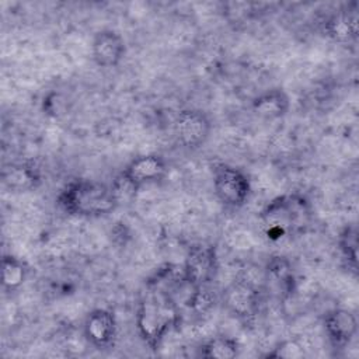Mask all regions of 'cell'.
<instances>
[{
  "label": "cell",
  "mask_w": 359,
  "mask_h": 359,
  "mask_svg": "<svg viewBox=\"0 0 359 359\" xmlns=\"http://www.w3.org/2000/svg\"><path fill=\"white\" fill-rule=\"evenodd\" d=\"M136 328L140 339L150 349H158L165 337L181 321L180 304L164 289L147 285L136 309Z\"/></svg>",
  "instance_id": "1"
},
{
  "label": "cell",
  "mask_w": 359,
  "mask_h": 359,
  "mask_svg": "<svg viewBox=\"0 0 359 359\" xmlns=\"http://www.w3.org/2000/svg\"><path fill=\"white\" fill-rule=\"evenodd\" d=\"M56 203L65 213L79 217H104L119 206L111 184L90 178L69 180L59 191Z\"/></svg>",
  "instance_id": "2"
},
{
  "label": "cell",
  "mask_w": 359,
  "mask_h": 359,
  "mask_svg": "<svg viewBox=\"0 0 359 359\" xmlns=\"http://www.w3.org/2000/svg\"><path fill=\"white\" fill-rule=\"evenodd\" d=\"M314 217V209L309 198L300 192H289L275 196L261 210L259 219L268 237L282 238L304 233Z\"/></svg>",
  "instance_id": "3"
},
{
  "label": "cell",
  "mask_w": 359,
  "mask_h": 359,
  "mask_svg": "<svg viewBox=\"0 0 359 359\" xmlns=\"http://www.w3.org/2000/svg\"><path fill=\"white\" fill-rule=\"evenodd\" d=\"M212 185L217 201L231 210L243 208L251 194L248 175L241 168L227 163H219L213 167Z\"/></svg>",
  "instance_id": "4"
},
{
  "label": "cell",
  "mask_w": 359,
  "mask_h": 359,
  "mask_svg": "<svg viewBox=\"0 0 359 359\" xmlns=\"http://www.w3.org/2000/svg\"><path fill=\"white\" fill-rule=\"evenodd\" d=\"M219 261L216 248L212 244L196 243L188 248L182 265V278L192 287L201 290L216 278Z\"/></svg>",
  "instance_id": "5"
},
{
  "label": "cell",
  "mask_w": 359,
  "mask_h": 359,
  "mask_svg": "<svg viewBox=\"0 0 359 359\" xmlns=\"http://www.w3.org/2000/svg\"><path fill=\"white\" fill-rule=\"evenodd\" d=\"M212 128L209 115L196 108L181 109L174 119L175 139L187 150L202 147L210 137Z\"/></svg>",
  "instance_id": "6"
},
{
  "label": "cell",
  "mask_w": 359,
  "mask_h": 359,
  "mask_svg": "<svg viewBox=\"0 0 359 359\" xmlns=\"http://www.w3.org/2000/svg\"><path fill=\"white\" fill-rule=\"evenodd\" d=\"M168 171L167 161L156 153L133 157L121 171V175L139 192L143 187L160 182Z\"/></svg>",
  "instance_id": "7"
},
{
  "label": "cell",
  "mask_w": 359,
  "mask_h": 359,
  "mask_svg": "<svg viewBox=\"0 0 359 359\" xmlns=\"http://www.w3.org/2000/svg\"><path fill=\"white\" fill-rule=\"evenodd\" d=\"M223 306L238 320H251L259 310V292L245 280H234L223 290Z\"/></svg>",
  "instance_id": "8"
},
{
  "label": "cell",
  "mask_w": 359,
  "mask_h": 359,
  "mask_svg": "<svg viewBox=\"0 0 359 359\" xmlns=\"http://www.w3.org/2000/svg\"><path fill=\"white\" fill-rule=\"evenodd\" d=\"M116 331V318L111 310L98 307L91 310L84 318V338L93 348L98 351L108 349L115 344Z\"/></svg>",
  "instance_id": "9"
},
{
  "label": "cell",
  "mask_w": 359,
  "mask_h": 359,
  "mask_svg": "<svg viewBox=\"0 0 359 359\" xmlns=\"http://www.w3.org/2000/svg\"><path fill=\"white\" fill-rule=\"evenodd\" d=\"M125 55L126 42L118 31L112 28H104L95 32L91 42V56L98 67H116L123 60Z\"/></svg>",
  "instance_id": "10"
},
{
  "label": "cell",
  "mask_w": 359,
  "mask_h": 359,
  "mask_svg": "<svg viewBox=\"0 0 359 359\" xmlns=\"http://www.w3.org/2000/svg\"><path fill=\"white\" fill-rule=\"evenodd\" d=\"M324 331L334 348H346L358 334V318L348 309H332L324 317Z\"/></svg>",
  "instance_id": "11"
},
{
  "label": "cell",
  "mask_w": 359,
  "mask_h": 359,
  "mask_svg": "<svg viewBox=\"0 0 359 359\" xmlns=\"http://www.w3.org/2000/svg\"><path fill=\"white\" fill-rule=\"evenodd\" d=\"M290 109V98L283 88H268L251 101V111L261 119L275 121L283 118Z\"/></svg>",
  "instance_id": "12"
},
{
  "label": "cell",
  "mask_w": 359,
  "mask_h": 359,
  "mask_svg": "<svg viewBox=\"0 0 359 359\" xmlns=\"http://www.w3.org/2000/svg\"><path fill=\"white\" fill-rule=\"evenodd\" d=\"M1 180L13 192H32L42 184L41 171L29 163H13L3 168Z\"/></svg>",
  "instance_id": "13"
},
{
  "label": "cell",
  "mask_w": 359,
  "mask_h": 359,
  "mask_svg": "<svg viewBox=\"0 0 359 359\" xmlns=\"http://www.w3.org/2000/svg\"><path fill=\"white\" fill-rule=\"evenodd\" d=\"M265 279L280 297H289L296 290L294 269L286 257L273 255L268 259Z\"/></svg>",
  "instance_id": "14"
},
{
  "label": "cell",
  "mask_w": 359,
  "mask_h": 359,
  "mask_svg": "<svg viewBox=\"0 0 359 359\" xmlns=\"http://www.w3.org/2000/svg\"><path fill=\"white\" fill-rule=\"evenodd\" d=\"M28 268L24 261L11 254L1 258V286L4 292H17L25 282Z\"/></svg>",
  "instance_id": "15"
},
{
  "label": "cell",
  "mask_w": 359,
  "mask_h": 359,
  "mask_svg": "<svg viewBox=\"0 0 359 359\" xmlns=\"http://www.w3.org/2000/svg\"><path fill=\"white\" fill-rule=\"evenodd\" d=\"M238 353V341L227 335L213 337L199 346V356L203 359H233Z\"/></svg>",
  "instance_id": "16"
},
{
  "label": "cell",
  "mask_w": 359,
  "mask_h": 359,
  "mask_svg": "<svg viewBox=\"0 0 359 359\" xmlns=\"http://www.w3.org/2000/svg\"><path fill=\"white\" fill-rule=\"evenodd\" d=\"M325 32L335 41H349L356 36V17H351L346 13L335 14L328 20Z\"/></svg>",
  "instance_id": "17"
},
{
  "label": "cell",
  "mask_w": 359,
  "mask_h": 359,
  "mask_svg": "<svg viewBox=\"0 0 359 359\" xmlns=\"http://www.w3.org/2000/svg\"><path fill=\"white\" fill-rule=\"evenodd\" d=\"M358 226L355 223L345 224L338 234V247L348 264L355 269L358 264Z\"/></svg>",
  "instance_id": "18"
},
{
  "label": "cell",
  "mask_w": 359,
  "mask_h": 359,
  "mask_svg": "<svg viewBox=\"0 0 359 359\" xmlns=\"http://www.w3.org/2000/svg\"><path fill=\"white\" fill-rule=\"evenodd\" d=\"M304 356V346L296 339H285L264 355L266 359H300Z\"/></svg>",
  "instance_id": "19"
}]
</instances>
